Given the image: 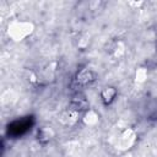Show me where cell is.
<instances>
[{"instance_id":"obj_8","label":"cell","mask_w":157,"mask_h":157,"mask_svg":"<svg viewBox=\"0 0 157 157\" xmlns=\"http://www.w3.org/2000/svg\"><path fill=\"white\" fill-rule=\"evenodd\" d=\"M123 157H134V155H132V153H131L130 151H126V152H124Z\"/></svg>"},{"instance_id":"obj_5","label":"cell","mask_w":157,"mask_h":157,"mask_svg":"<svg viewBox=\"0 0 157 157\" xmlns=\"http://www.w3.org/2000/svg\"><path fill=\"white\" fill-rule=\"evenodd\" d=\"M82 121H83V124L87 125V126H94V125L99 121V115H98L94 110L90 109V110H87V112L83 114Z\"/></svg>"},{"instance_id":"obj_2","label":"cell","mask_w":157,"mask_h":157,"mask_svg":"<svg viewBox=\"0 0 157 157\" xmlns=\"http://www.w3.org/2000/svg\"><path fill=\"white\" fill-rule=\"evenodd\" d=\"M96 78H97L96 71L88 66L77 71V74L75 76V81L78 86H88V85L93 83L96 81Z\"/></svg>"},{"instance_id":"obj_3","label":"cell","mask_w":157,"mask_h":157,"mask_svg":"<svg viewBox=\"0 0 157 157\" xmlns=\"http://www.w3.org/2000/svg\"><path fill=\"white\" fill-rule=\"evenodd\" d=\"M136 139H137V135L135 132V130L132 129H125L120 137H119V147L123 150V151H129V148L131 146H134V144L136 142Z\"/></svg>"},{"instance_id":"obj_4","label":"cell","mask_w":157,"mask_h":157,"mask_svg":"<svg viewBox=\"0 0 157 157\" xmlns=\"http://www.w3.org/2000/svg\"><path fill=\"white\" fill-rule=\"evenodd\" d=\"M117 94H118V92H117L115 87H113V86H105L101 91V99H102V102L105 105H109L110 103L114 102V99L117 98Z\"/></svg>"},{"instance_id":"obj_1","label":"cell","mask_w":157,"mask_h":157,"mask_svg":"<svg viewBox=\"0 0 157 157\" xmlns=\"http://www.w3.org/2000/svg\"><path fill=\"white\" fill-rule=\"evenodd\" d=\"M34 31V25L31 21L26 20H13L9 22L6 33L7 37L13 42H22Z\"/></svg>"},{"instance_id":"obj_7","label":"cell","mask_w":157,"mask_h":157,"mask_svg":"<svg viewBox=\"0 0 157 157\" xmlns=\"http://www.w3.org/2000/svg\"><path fill=\"white\" fill-rule=\"evenodd\" d=\"M135 78H136V81L140 82V83L144 82V81L147 78V71H146V69H145V67H139V69L136 70Z\"/></svg>"},{"instance_id":"obj_6","label":"cell","mask_w":157,"mask_h":157,"mask_svg":"<svg viewBox=\"0 0 157 157\" xmlns=\"http://www.w3.org/2000/svg\"><path fill=\"white\" fill-rule=\"evenodd\" d=\"M125 53V45L121 42H118L113 48V54L115 58H121Z\"/></svg>"}]
</instances>
